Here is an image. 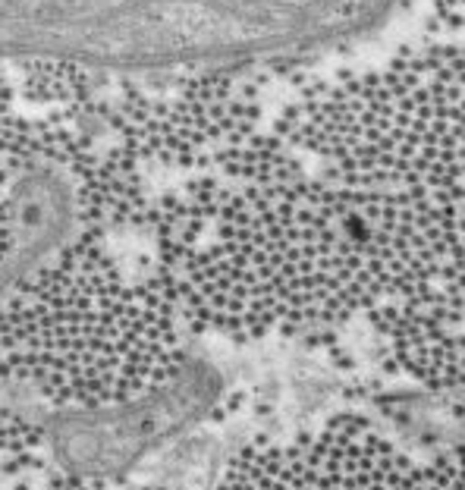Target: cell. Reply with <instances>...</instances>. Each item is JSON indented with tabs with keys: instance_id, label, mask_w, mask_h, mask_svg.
Masks as SVG:
<instances>
[{
	"instance_id": "cell-1",
	"label": "cell",
	"mask_w": 465,
	"mask_h": 490,
	"mask_svg": "<svg viewBox=\"0 0 465 490\" xmlns=\"http://www.w3.org/2000/svg\"><path fill=\"white\" fill-rule=\"evenodd\" d=\"M299 132L355 255L383 264L396 305L428 283L465 317V44L346 85Z\"/></svg>"
},
{
	"instance_id": "cell-2",
	"label": "cell",
	"mask_w": 465,
	"mask_h": 490,
	"mask_svg": "<svg viewBox=\"0 0 465 490\" xmlns=\"http://www.w3.org/2000/svg\"><path fill=\"white\" fill-rule=\"evenodd\" d=\"M179 317L157 270L129 283L82 236L0 299V387L32 390L50 412L138 399L185 365Z\"/></svg>"
},
{
	"instance_id": "cell-3",
	"label": "cell",
	"mask_w": 465,
	"mask_h": 490,
	"mask_svg": "<svg viewBox=\"0 0 465 490\" xmlns=\"http://www.w3.org/2000/svg\"><path fill=\"white\" fill-rule=\"evenodd\" d=\"M412 465H415V462H412L409 456H402V453H393V468H396V472H402V474H406Z\"/></svg>"
},
{
	"instance_id": "cell-4",
	"label": "cell",
	"mask_w": 465,
	"mask_h": 490,
	"mask_svg": "<svg viewBox=\"0 0 465 490\" xmlns=\"http://www.w3.org/2000/svg\"><path fill=\"white\" fill-rule=\"evenodd\" d=\"M406 474H409V481H412V484H428V481H424V472H421L418 465H412Z\"/></svg>"
},
{
	"instance_id": "cell-5",
	"label": "cell",
	"mask_w": 465,
	"mask_h": 490,
	"mask_svg": "<svg viewBox=\"0 0 465 490\" xmlns=\"http://www.w3.org/2000/svg\"><path fill=\"white\" fill-rule=\"evenodd\" d=\"M449 462H453V459H449V453H437V459H434V468H440V472H443V468H447Z\"/></svg>"
},
{
	"instance_id": "cell-6",
	"label": "cell",
	"mask_w": 465,
	"mask_h": 490,
	"mask_svg": "<svg viewBox=\"0 0 465 490\" xmlns=\"http://www.w3.org/2000/svg\"><path fill=\"white\" fill-rule=\"evenodd\" d=\"M449 456H456V465H465V446H453Z\"/></svg>"
},
{
	"instance_id": "cell-7",
	"label": "cell",
	"mask_w": 465,
	"mask_h": 490,
	"mask_svg": "<svg viewBox=\"0 0 465 490\" xmlns=\"http://www.w3.org/2000/svg\"><path fill=\"white\" fill-rule=\"evenodd\" d=\"M421 472H424V481H428V484H431V481H434V478H437V472H440V468H434V465H428V468H421Z\"/></svg>"
},
{
	"instance_id": "cell-8",
	"label": "cell",
	"mask_w": 465,
	"mask_h": 490,
	"mask_svg": "<svg viewBox=\"0 0 465 490\" xmlns=\"http://www.w3.org/2000/svg\"><path fill=\"white\" fill-rule=\"evenodd\" d=\"M428 490H443V487H437V484H428Z\"/></svg>"
}]
</instances>
